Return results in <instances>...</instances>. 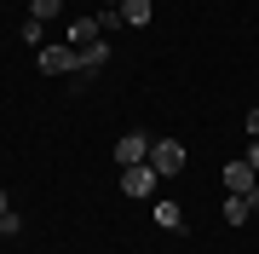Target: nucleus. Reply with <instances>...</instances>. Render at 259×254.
I'll return each mask as SVG.
<instances>
[{
    "label": "nucleus",
    "mask_w": 259,
    "mask_h": 254,
    "mask_svg": "<svg viewBox=\"0 0 259 254\" xmlns=\"http://www.w3.org/2000/svg\"><path fill=\"white\" fill-rule=\"evenodd\" d=\"M35 64H40V76H75V47H69V41H58V47H40V52H35Z\"/></svg>",
    "instance_id": "nucleus-2"
},
{
    "label": "nucleus",
    "mask_w": 259,
    "mask_h": 254,
    "mask_svg": "<svg viewBox=\"0 0 259 254\" xmlns=\"http://www.w3.org/2000/svg\"><path fill=\"white\" fill-rule=\"evenodd\" d=\"M253 214H259V185H253V191H231V197H225V226H248Z\"/></svg>",
    "instance_id": "nucleus-5"
},
{
    "label": "nucleus",
    "mask_w": 259,
    "mask_h": 254,
    "mask_svg": "<svg viewBox=\"0 0 259 254\" xmlns=\"http://www.w3.org/2000/svg\"><path fill=\"white\" fill-rule=\"evenodd\" d=\"M248 162H253V173H259V139H253V144H248Z\"/></svg>",
    "instance_id": "nucleus-15"
},
{
    "label": "nucleus",
    "mask_w": 259,
    "mask_h": 254,
    "mask_svg": "<svg viewBox=\"0 0 259 254\" xmlns=\"http://www.w3.org/2000/svg\"><path fill=\"white\" fill-rule=\"evenodd\" d=\"M58 12H64V0H29V18H40V23H52Z\"/></svg>",
    "instance_id": "nucleus-11"
},
{
    "label": "nucleus",
    "mask_w": 259,
    "mask_h": 254,
    "mask_svg": "<svg viewBox=\"0 0 259 254\" xmlns=\"http://www.w3.org/2000/svg\"><path fill=\"white\" fill-rule=\"evenodd\" d=\"M0 214H12V202H6V191H0Z\"/></svg>",
    "instance_id": "nucleus-16"
},
{
    "label": "nucleus",
    "mask_w": 259,
    "mask_h": 254,
    "mask_svg": "<svg viewBox=\"0 0 259 254\" xmlns=\"http://www.w3.org/2000/svg\"><path fill=\"white\" fill-rule=\"evenodd\" d=\"M150 12H156L150 0H121V23H133V29H139V23H150Z\"/></svg>",
    "instance_id": "nucleus-10"
},
{
    "label": "nucleus",
    "mask_w": 259,
    "mask_h": 254,
    "mask_svg": "<svg viewBox=\"0 0 259 254\" xmlns=\"http://www.w3.org/2000/svg\"><path fill=\"white\" fill-rule=\"evenodd\" d=\"M98 29L115 35V29H121V6H98Z\"/></svg>",
    "instance_id": "nucleus-12"
},
{
    "label": "nucleus",
    "mask_w": 259,
    "mask_h": 254,
    "mask_svg": "<svg viewBox=\"0 0 259 254\" xmlns=\"http://www.w3.org/2000/svg\"><path fill=\"white\" fill-rule=\"evenodd\" d=\"M150 168L156 173H179L185 168V144L179 139H150Z\"/></svg>",
    "instance_id": "nucleus-4"
},
{
    "label": "nucleus",
    "mask_w": 259,
    "mask_h": 254,
    "mask_svg": "<svg viewBox=\"0 0 259 254\" xmlns=\"http://www.w3.org/2000/svg\"><path fill=\"white\" fill-rule=\"evenodd\" d=\"M104 64H110V41H87V47H75V81H81V76H98V69Z\"/></svg>",
    "instance_id": "nucleus-3"
},
{
    "label": "nucleus",
    "mask_w": 259,
    "mask_h": 254,
    "mask_svg": "<svg viewBox=\"0 0 259 254\" xmlns=\"http://www.w3.org/2000/svg\"><path fill=\"white\" fill-rule=\"evenodd\" d=\"M242 127H248L253 139H259V104H253V110H248V122H242Z\"/></svg>",
    "instance_id": "nucleus-14"
},
{
    "label": "nucleus",
    "mask_w": 259,
    "mask_h": 254,
    "mask_svg": "<svg viewBox=\"0 0 259 254\" xmlns=\"http://www.w3.org/2000/svg\"><path fill=\"white\" fill-rule=\"evenodd\" d=\"M150 220H156L161 231H185V214H179V202H156V208H150Z\"/></svg>",
    "instance_id": "nucleus-9"
},
{
    "label": "nucleus",
    "mask_w": 259,
    "mask_h": 254,
    "mask_svg": "<svg viewBox=\"0 0 259 254\" xmlns=\"http://www.w3.org/2000/svg\"><path fill=\"white\" fill-rule=\"evenodd\" d=\"M253 185H259V173H253V162H248V156L225 162V191H253Z\"/></svg>",
    "instance_id": "nucleus-7"
},
{
    "label": "nucleus",
    "mask_w": 259,
    "mask_h": 254,
    "mask_svg": "<svg viewBox=\"0 0 259 254\" xmlns=\"http://www.w3.org/2000/svg\"><path fill=\"white\" fill-rule=\"evenodd\" d=\"M104 29H98V18H69V29H64V41L69 47H87V41H98Z\"/></svg>",
    "instance_id": "nucleus-8"
},
{
    "label": "nucleus",
    "mask_w": 259,
    "mask_h": 254,
    "mask_svg": "<svg viewBox=\"0 0 259 254\" xmlns=\"http://www.w3.org/2000/svg\"><path fill=\"white\" fill-rule=\"evenodd\" d=\"M156 168L150 162H139V168H121V197H133V202H144V197H156Z\"/></svg>",
    "instance_id": "nucleus-1"
},
{
    "label": "nucleus",
    "mask_w": 259,
    "mask_h": 254,
    "mask_svg": "<svg viewBox=\"0 0 259 254\" xmlns=\"http://www.w3.org/2000/svg\"><path fill=\"white\" fill-rule=\"evenodd\" d=\"M0 237H6V231H0Z\"/></svg>",
    "instance_id": "nucleus-18"
},
{
    "label": "nucleus",
    "mask_w": 259,
    "mask_h": 254,
    "mask_svg": "<svg viewBox=\"0 0 259 254\" xmlns=\"http://www.w3.org/2000/svg\"><path fill=\"white\" fill-rule=\"evenodd\" d=\"M104 6H121V0H104Z\"/></svg>",
    "instance_id": "nucleus-17"
},
{
    "label": "nucleus",
    "mask_w": 259,
    "mask_h": 254,
    "mask_svg": "<svg viewBox=\"0 0 259 254\" xmlns=\"http://www.w3.org/2000/svg\"><path fill=\"white\" fill-rule=\"evenodd\" d=\"M23 41H29V47H47V23L29 18V23H23Z\"/></svg>",
    "instance_id": "nucleus-13"
},
{
    "label": "nucleus",
    "mask_w": 259,
    "mask_h": 254,
    "mask_svg": "<svg viewBox=\"0 0 259 254\" xmlns=\"http://www.w3.org/2000/svg\"><path fill=\"white\" fill-rule=\"evenodd\" d=\"M115 162H121V168H139V162H150V133H121Z\"/></svg>",
    "instance_id": "nucleus-6"
}]
</instances>
